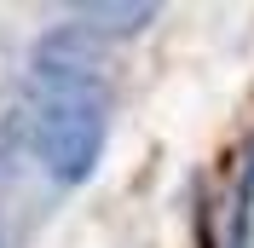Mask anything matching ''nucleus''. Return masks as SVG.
<instances>
[{"mask_svg":"<svg viewBox=\"0 0 254 248\" xmlns=\"http://www.w3.org/2000/svg\"><path fill=\"white\" fill-rule=\"evenodd\" d=\"M104 81L98 75H41L35 69V110H29V150L58 185L93 179L104 156Z\"/></svg>","mask_w":254,"mask_h":248,"instance_id":"obj_1","label":"nucleus"},{"mask_svg":"<svg viewBox=\"0 0 254 248\" xmlns=\"http://www.w3.org/2000/svg\"><path fill=\"white\" fill-rule=\"evenodd\" d=\"M69 17H75V29L110 41V35H139L144 23H156V6L150 0H81V6H69Z\"/></svg>","mask_w":254,"mask_h":248,"instance_id":"obj_2","label":"nucleus"}]
</instances>
